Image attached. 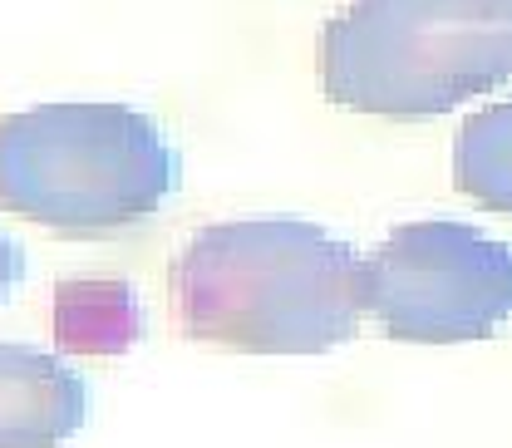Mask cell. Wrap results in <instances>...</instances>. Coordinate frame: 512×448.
<instances>
[{
    "label": "cell",
    "mask_w": 512,
    "mask_h": 448,
    "mask_svg": "<svg viewBox=\"0 0 512 448\" xmlns=\"http://www.w3.org/2000/svg\"><path fill=\"white\" fill-rule=\"evenodd\" d=\"M188 340L237 355H325L365 316L360 256L301 217H242L192 232L168 271Z\"/></svg>",
    "instance_id": "6da1fadb"
},
{
    "label": "cell",
    "mask_w": 512,
    "mask_h": 448,
    "mask_svg": "<svg viewBox=\"0 0 512 448\" xmlns=\"http://www.w3.org/2000/svg\"><path fill=\"white\" fill-rule=\"evenodd\" d=\"M320 89L370 119H434L512 79V0H355L320 25Z\"/></svg>",
    "instance_id": "7a4b0ae2"
},
{
    "label": "cell",
    "mask_w": 512,
    "mask_h": 448,
    "mask_svg": "<svg viewBox=\"0 0 512 448\" xmlns=\"http://www.w3.org/2000/svg\"><path fill=\"white\" fill-rule=\"evenodd\" d=\"M183 183L158 119L128 104H40L0 119V207L60 237L148 222Z\"/></svg>",
    "instance_id": "3957f363"
},
{
    "label": "cell",
    "mask_w": 512,
    "mask_h": 448,
    "mask_svg": "<svg viewBox=\"0 0 512 448\" xmlns=\"http://www.w3.org/2000/svg\"><path fill=\"white\" fill-rule=\"evenodd\" d=\"M360 291L389 340H488L512 320V247L448 217L399 222L360 261Z\"/></svg>",
    "instance_id": "277c9868"
},
{
    "label": "cell",
    "mask_w": 512,
    "mask_h": 448,
    "mask_svg": "<svg viewBox=\"0 0 512 448\" xmlns=\"http://www.w3.org/2000/svg\"><path fill=\"white\" fill-rule=\"evenodd\" d=\"M89 419V384L60 355L0 340V448H55Z\"/></svg>",
    "instance_id": "5b68a950"
},
{
    "label": "cell",
    "mask_w": 512,
    "mask_h": 448,
    "mask_svg": "<svg viewBox=\"0 0 512 448\" xmlns=\"http://www.w3.org/2000/svg\"><path fill=\"white\" fill-rule=\"evenodd\" d=\"M138 301L124 281H64L55 296V340L79 355H119L138 340Z\"/></svg>",
    "instance_id": "8992f818"
},
{
    "label": "cell",
    "mask_w": 512,
    "mask_h": 448,
    "mask_svg": "<svg viewBox=\"0 0 512 448\" xmlns=\"http://www.w3.org/2000/svg\"><path fill=\"white\" fill-rule=\"evenodd\" d=\"M453 188L512 217V99L478 109L453 138Z\"/></svg>",
    "instance_id": "52a82bcc"
},
{
    "label": "cell",
    "mask_w": 512,
    "mask_h": 448,
    "mask_svg": "<svg viewBox=\"0 0 512 448\" xmlns=\"http://www.w3.org/2000/svg\"><path fill=\"white\" fill-rule=\"evenodd\" d=\"M20 281H25V252H20L15 237L0 232V301H10V291H15Z\"/></svg>",
    "instance_id": "ba28073f"
}]
</instances>
